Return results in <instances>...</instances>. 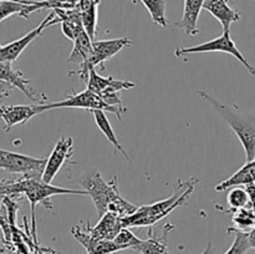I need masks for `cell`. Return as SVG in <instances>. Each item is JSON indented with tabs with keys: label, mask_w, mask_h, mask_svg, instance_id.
<instances>
[{
	"label": "cell",
	"mask_w": 255,
	"mask_h": 254,
	"mask_svg": "<svg viewBox=\"0 0 255 254\" xmlns=\"http://www.w3.org/2000/svg\"><path fill=\"white\" fill-rule=\"evenodd\" d=\"M79 182L84 191L87 192V196L91 197L100 217L104 216L106 212H114L121 218H125L133 214L138 208L122 198L117 187L116 177L106 182L100 172L95 171L82 176Z\"/></svg>",
	"instance_id": "6da1fadb"
},
{
	"label": "cell",
	"mask_w": 255,
	"mask_h": 254,
	"mask_svg": "<svg viewBox=\"0 0 255 254\" xmlns=\"http://www.w3.org/2000/svg\"><path fill=\"white\" fill-rule=\"evenodd\" d=\"M197 183H199V178L197 177H191L186 181H177L173 194L169 198L138 207L133 214L122 218L124 227H152L161 219L166 218L172 211L186 203L193 193Z\"/></svg>",
	"instance_id": "7a4b0ae2"
},
{
	"label": "cell",
	"mask_w": 255,
	"mask_h": 254,
	"mask_svg": "<svg viewBox=\"0 0 255 254\" xmlns=\"http://www.w3.org/2000/svg\"><path fill=\"white\" fill-rule=\"evenodd\" d=\"M4 181V179H2ZM5 189L9 197H17L24 194L29 201L31 207V226H32V239H36V218H35V208L37 204H42L45 208L52 209V204L50 202L51 197L62 196V194H79V196H87L86 191L80 189L62 188V187L52 186L51 183H46L42 179L36 178H22L16 181H4Z\"/></svg>",
	"instance_id": "3957f363"
},
{
	"label": "cell",
	"mask_w": 255,
	"mask_h": 254,
	"mask_svg": "<svg viewBox=\"0 0 255 254\" xmlns=\"http://www.w3.org/2000/svg\"><path fill=\"white\" fill-rule=\"evenodd\" d=\"M197 95L204 101L209 102L213 109L223 117L228 126L233 129L246 152L247 162L255 159V112L243 114L237 105L228 106L222 104L209 96L206 91H197Z\"/></svg>",
	"instance_id": "277c9868"
},
{
	"label": "cell",
	"mask_w": 255,
	"mask_h": 254,
	"mask_svg": "<svg viewBox=\"0 0 255 254\" xmlns=\"http://www.w3.org/2000/svg\"><path fill=\"white\" fill-rule=\"evenodd\" d=\"M132 44L128 37H120V39H110V40H94L92 41V52L90 56L89 61L84 67H80L77 71L69 72L70 76L77 75L85 82L89 79L90 69L91 67L100 66L101 70H105V62L109 61L110 59L119 54L122 49L126 46H129Z\"/></svg>",
	"instance_id": "5b68a950"
},
{
	"label": "cell",
	"mask_w": 255,
	"mask_h": 254,
	"mask_svg": "<svg viewBox=\"0 0 255 254\" xmlns=\"http://www.w3.org/2000/svg\"><path fill=\"white\" fill-rule=\"evenodd\" d=\"M46 161L47 158H35L0 148V169L12 174H22L25 178L41 179Z\"/></svg>",
	"instance_id": "8992f818"
},
{
	"label": "cell",
	"mask_w": 255,
	"mask_h": 254,
	"mask_svg": "<svg viewBox=\"0 0 255 254\" xmlns=\"http://www.w3.org/2000/svg\"><path fill=\"white\" fill-rule=\"evenodd\" d=\"M214 51H221L226 52V54L232 55L236 57L239 62H242L244 67L251 72L252 75H255V67L248 60L244 57V55L239 51L237 47L236 42L231 37V30H226L223 31L222 36L217 37V39L211 40V41L203 42V44L196 45V46H189V47H179V49L174 50V55L177 57L186 56L188 54H198V52H214Z\"/></svg>",
	"instance_id": "52a82bcc"
},
{
	"label": "cell",
	"mask_w": 255,
	"mask_h": 254,
	"mask_svg": "<svg viewBox=\"0 0 255 254\" xmlns=\"http://www.w3.org/2000/svg\"><path fill=\"white\" fill-rule=\"evenodd\" d=\"M47 110L54 109H66V107H71V109H84L87 111H92V110H102V111H109L114 114L119 120L122 119V114L119 110L114 109L110 105H107L101 97L97 94L92 92L91 90L86 89L84 91L79 92V94H72L67 96L66 99L62 100L60 102H52V104H46Z\"/></svg>",
	"instance_id": "ba28073f"
},
{
	"label": "cell",
	"mask_w": 255,
	"mask_h": 254,
	"mask_svg": "<svg viewBox=\"0 0 255 254\" xmlns=\"http://www.w3.org/2000/svg\"><path fill=\"white\" fill-rule=\"evenodd\" d=\"M56 22H60V20L59 17L56 16V14L54 12V10H52V12H50V14L47 15L41 22H40L39 26L35 27L34 30L27 32L26 35H24V36L20 37V39L10 42V44L4 45V46L0 45V62L16 61L17 57H19L20 54H21V52L29 46L30 42L34 41L37 36H40V35L42 34V31H44L47 26L56 24Z\"/></svg>",
	"instance_id": "9c48e42d"
},
{
	"label": "cell",
	"mask_w": 255,
	"mask_h": 254,
	"mask_svg": "<svg viewBox=\"0 0 255 254\" xmlns=\"http://www.w3.org/2000/svg\"><path fill=\"white\" fill-rule=\"evenodd\" d=\"M72 154H74V139L71 137L61 136L55 143V147L52 148L50 156L47 157L46 166H45L44 173L41 177L42 181L46 182V183H51L60 169L65 164L69 163Z\"/></svg>",
	"instance_id": "30bf717a"
},
{
	"label": "cell",
	"mask_w": 255,
	"mask_h": 254,
	"mask_svg": "<svg viewBox=\"0 0 255 254\" xmlns=\"http://www.w3.org/2000/svg\"><path fill=\"white\" fill-rule=\"evenodd\" d=\"M45 111H47L46 104L0 105V120L4 122V132H9L16 125L26 124Z\"/></svg>",
	"instance_id": "8fae6325"
},
{
	"label": "cell",
	"mask_w": 255,
	"mask_h": 254,
	"mask_svg": "<svg viewBox=\"0 0 255 254\" xmlns=\"http://www.w3.org/2000/svg\"><path fill=\"white\" fill-rule=\"evenodd\" d=\"M12 62L1 61L0 62V80L12 85L15 89L20 90L31 101L37 104H46V96L44 94H39L35 89L30 86V81L26 80L19 70L12 69Z\"/></svg>",
	"instance_id": "7c38bea8"
},
{
	"label": "cell",
	"mask_w": 255,
	"mask_h": 254,
	"mask_svg": "<svg viewBox=\"0 0 255 254\" xmlns=\"http://www.w3.org/2000/svg\"><path fill=\"white\" fill-rule=\"evenodd\" d=\"M71 233L74 238L86 249L87 254H115L121 251L114 241L94 238L87 231V222L82 227H72Z\"/></svg>",
	"instance_id": "4fadbf2b"
},
{
	"label": "cell",
	"mask_w": 255,
	"mask_h": 254,
	"mask_svg": "<svg viewBox=\"0 0 255 254\" xmlns=\"http://www.w3.org/2000/svg\"><path fill=\"white\" fill-rule=\"evenodd\" d=\"M124 228L122 218L119 214L114 212H106L104 216L100 217L99 223L95 227H90L87 222V231L94 238L104 239V241H114L115 237L120 233V231Z\"/></svg>",
	"instance_id": "5bb4252c"
},
{
	"label": "cell",
	"mask_w": 255,
	"mask_h": 254,
	"mask_svg": "<svg viewBox=\"0 0 255 254\" xmlns=\"http://www.w3.org/2000/svg\"><path fill=\"white\" fill-rule=\"evenodd\" d=\"M42 9H45L42 0H0V24L11 15L29 19L30 14Z\"/></svg>",
	"instance_id": "9a60e30c"
},
{
	"label": "cell",
	"mask_w": 255,
	"mask_h": 254,
	"mask_svg": "<svg viewBox=\"0 0 255 254\" xmlns=\"http://www.w3.org/2000/svg\"><path fill=\"white\" fill-rule=\"evenodd\" d=\"M203 9L211 12L221 22L223 31L231 30V25L241 20V12L229 5V0H208Z\"/></svg>",
	"instance_id": "2e32d148"
},
{
	"label": "cell",
	"mask_w": 255,
	"mask_h": 254,
	"mask_svg": "<svg viewBox=\"0 0 255 254\" xmlns=\"http://www.w3.org/2000/svg\"><path fill=\"white\" fill-rule=\"evenodd\" d=\"M206 0H184L183 7V16L181 21L176 22V26L181 27L184 30L186 35L198 34V17L201 14V10L203 9Z\"/></svg>",
	"instance_id": "e0dca14e"
},
{
	"label": "cell",
	"mask_w": 255,
	"mask_h": 254,
	"mask_svg": "<svg viewBox=\"0 0 255 254\" xmlns=\"http://www.w3.org/2000/svg\"><path fill=\"white\" fill-rule=\"evenodd\" d=\"M87 89L91 90L95 94L100 95L101 92H104L105 90L110 89V87H115V89H119L120 91L122 90H129L136 87L134 82L132 81H122V80H116L112 76L104 77L101 75H99L95 70V67L90 69L89 79L86 81Z\"/></svg>",
	"instance_id": "ac0fdd59"
},
{
	"label": "cell",
	"mask_w": 255,
	"mask_h": 254,
	"mask_svg": "<svg viewBox=\"0 0 255 254\" xmlns=\"http://www.w3.org/2000/svg\"><path fill=\"white\" fill-rule=\"evenodd\" d=\"M173 228L171 223H167L164 226L163 234L162 236H154L152 233V229L149 231V237L147 241H142L134 251L139 252L141 254H168V247H167V239L168 233Z\"/></svg>",
	"instance_id": "d6986e66"
},
{
	"label": "cell",
	"mask_w": 255,
	"mask_h": 254,
	"mask_svg": "<svg viewBox=\"0 0 255 254\" xmlns=\"http://www.w3.org/2000/svg\"><path fill=\"white\" fill-rule=\"evenodd\" d=\"M249 183H255V159L247 162L233 176H231L228 179L217 184L216 191H227V189L233 188V187L247 186Z\"/></svg>",
	"instance_id": "ffe728a7"
},
{
	"label": "cell",
	"mask_w": 255,
	"mask_h": 254,
	"mask_svg": "<svg viewBox=\"0 0 255 254\" xmlns=\"http://www.w3.org/2000/svg\"><path fill=\"white\" fill-rule=\"evenodd\" d=\"M92 41L94 40L89 36L85 29L81 30L75 37L74 49L67 59V62H76V64H80V67H84L91 56Z\"/></svg>",
	"instance_id": "44dd1931"
},
{
	"label": "cell",
	"mask_w": 255,
	"mask_h": 254,
	"mask_svg": "<svg viewBox=\"0 0 255 254\" xmlns=\"http://www.w3.org/2000/svg\"><path fill=\"white\" fill-rule=\"evenodd\" d=\"M90 112H91L92 116H94L95 122H96V125H97V127L100 128V131L105 134V137L109 139L110 143L114 146L115 151H119L120 153H121L122 156H124L125 158L129 162V163H132L131 157H129V154L127 153L126 149H125L124 147L121 146V143L119 142V138H117L116 133H115L114 128H112L111 124H110V121H109V119H107L105 111H102V110H92V111H90Z\"/></svg>",
	"instance_id": "7402d4cb"
},
{
	"label": "cell",
	"mask_w": 255,
	"mask_h": 254,
	"mask_svg": "<svg viewBox=\"0 0 255 254\" xmlns=\"http://www.w3.org/2000/svg\"><path fill=\"white\" fill-rule=\"evenodd\" d=\"M233 226L232 229L248 233L255 227V212L249 206L236 211L233 216Z\"/></svg>",
	"instance_id": "603a6c76"
},
{
	"label": "cell",
	"mask_w": 255,
	"mask_h": 254,
	"mask_svg": "<svg viewBox=\"0 0 255 254\" xmlns=\"http://www.w3.org/2000/svg\"><path fill=\"white\" fill-rule=\"evenodd\" d=\"M151 15L154 24L159 25L162 27H167L166 19V0H141Z\"/></svg>",
	"instance_id": "cb8c5ba5"
},
{
	"label": "cell",
	"mask_w": 255,
	"mask_h": 254,
	"mask_svg": "<svg viewBox=\"0 0 255 254\" xmlns=\"http://www.w3.org/2000/svg\"><path fill=\"white\" fill-rule=\"evenodd\" d=\"M227 202H228L231 211L236 212L241 208H246L249 206V196L246 187L237 186L231 188L228 196H227Z\"/></svg>",
	"instance_id": "d4e9b609"
},
{
	"label": "cell",
	"mask_w": 255,
	"mask_h": 254,
	"mask_svg": "<svg viewBox=\"0 0 255 254\" xmlns=\"http://www.w3.org/2000/svg\"><path fill=\"white\" fill-rule=\"evenodd\" d=\"M97 7L99 4H94L92 6L81 11V21L85 31L89 34V36L92 40H95L97 30Z\"/></svg>",
	"instance_id": "484cf974"
},
{
	"label": "cell",
	"mask_w": 255,
	"mask_h": 254,
	"mask_svg": "<svg viewBox=\"0 0 255 254\" xmlns=\"http://www.w3.org/2000/svg\"><path fill=\"white\" fill-rule=\"evenodd\" d=\"M229 233L234 232V241L231 248L226 252L224 254H247V252L251 249V244H249L248 233L247 232L236 231V229H228Z\"/></svg>",
	"instance_id": "4316f807"
},
{
	"label": "cell",
	"mask_w": 255,
	"mask_h": 254,
	"mask_svg": "<svg viewBox=\"0 0 255 254\" xmlns=\"http://www.w3.org/2000/svg\"><path fill=\"white\" fill-rule=\"evenodd\" d=\"M114 242L119 246V248L121 249V251H125V249H133L134 251L136 247L142 242V239H139L138 237L134 236V234L129 231V228L124 227V228L120 231V233L115 237Z\"/></svg>",
	"instance_id": "83f0119b"
},
{
	"label": "cell",
	"mask_w": 255,
	"mask_h": 254,
	"mask_svg": "<svg viewBox=\"0 0 255 254\" xmlns=\"http://www.w3.org/2000/svg\"><path fill=\"white\" fill-rule=\"evenodd\" d=\"M12 242H14L15 247H16V252L19 254H31V251H30L29 246L25 242L24 237H22V233L19 231V229L15 227L12 228Z\"/></svg>",
	"instance_id": "f1b7e54d"
},
{
	"label": "cell",
	"mask_w": 255,
	"mask_h": 254,
	"mask_svg": "<svg viewBox=\"0 0 255 254\" xmlns=\"http://www.w3.org/2000/svg\"><path fill=\"white\" fill-rule=\"evenodd\" d=\"M14 90H15V87L12 86V85H10V84H7V82L0 80V100L10 96Z\"/></svg>",
	"instance_id": "f546056e"
},
{
	"label": "cell",
	"mask_w": 255,
	"mask_h": 254,
	"mask_svg": "<svg viewBox=\"0 0 255 254\" xmlns=\"http://www.w3.org/2000/svg\"><path fill=\"white\" fill-rule=\"evenodd\" d=\"M22 237H24V234H22ZM25 242H26V244L29 246L30 251H31V254H46L45 253V249L44 248H40L39 246H37V241H30V238H26V237H24Z\"/></svg>",
	"instance_id": "4dcf8cb0"
},
{
	"label": "cell",
	"mask_w": 255,
	"mask_h": 254,
	"mask_svg": "<svg viewBox=\"0 0 255 254\" xmlns=\"http://www.w3.org/2000/svg\"><path fill=\"white\" fill-rule=\"evenodd\" d=\"M246 187L249 196V207L255 212V183H249Z\"/></svg>",
	"instance_id": "1f68e13d"
},
{
	"label": "cell",
	"mask_w": 255,
	"mask_h": 254,
	"mask_svg": "<svg viewBox=\"0 0 255 254\" xmlns=\"http://www.w3.org/2000/svg\"><path fill=\"white\" fill-rule=\"evenodd\" d=\"M248 239H249V244H251V248L255 249V227L252 231L248 232Z\"/></svg>",
	"instance_id": "d6a6232c"
},
{
	"label": "cell",
	"mask_w": 255,
	"mask_h": 254,
	"mask_svg": "<svg viewBox=\"0 0 255 254\" xmlns=\"http://www.w3.org/2000/svg\"><path fill=\"white\" fill-rule=\"evenodd\" d=\"M202 254H214V248H213V246H212V242H208V244H207V248L204 249V252Z\"/></svg>",
	"instance_id": "836d02e7"
},
{
	"label": "cell",
	"mask_w": 255,
	"mask_h": 254,
	"mask_svg": "<svg viewBox=\"0 0 255 254\" xmlns=\"http://www.w3.org/2000/svg\"><path fill=\"white\" fill-rule=\"evenodd\" d=\"M0 254H4V253H2V252H0Z\"/></svg>",
	"instance_id": "e575fe53"
}]
</instances>
